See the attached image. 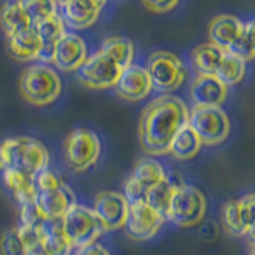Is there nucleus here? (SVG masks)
<instances>
[{
  "label": "nucleus",
  "mask_w": 255,
  "mask_h": 255,
  "mask_svg": "<svg viewBox=\"0 0 255 255\" xmlns=\"http://www.w3.org/2000/svg\"><path fill=\"white\" fill-rule=\"evenodd\" d=\"M190 109L174 94H161L150 101L139 120V142L151 156L166 155L172 137L188 123Z\"/></svg>",
  "instance_id": "obj_1"
},
{
  "label": "nucleus",
  "mask_w": 255,
  "mask_h": 255,
  "mask_svg": "<svg viewBox=\"0 0 255 255\" xmlns=\"http://www.w3.org/2000/svg\"><path fill=\"white\" fill-rule=\"evenodd\" d=\"M48 148L34 137L18 135L0 142V171L10 167L34 179L40 171L48 167Z\"/></svg>",
  "instance_id": "obj_2"
},
{
  "label": "nucleus",
  "mask_w": 255,
  "mask_h": 255,
  "mask_svg": "<svg viewBox=\"0 0 255 255\" xmlns=\"http://www.w3.org/2000/svg\"><path fill=\"white\" fill-rule=\"evenodd\" d=\"M22 99L35 107H46L58 101L62 93V80L54 67L32 64L22 70L18 80Z\"/></svg>",
  "instance_id": "obj_3"
},
{
  "label": "nucleus",
  "mask_w": 255,
  "mask_h": 255,
  "mask_svg": "<svg viewBox=\"0 0 255 255\" xmlns=\"http://www.w3.org/2000/svg\"><path fill=\"white\" fill-rule=\"evenodd\" d=\"M206 212L207 201L203 191L191 185H174L164 215L167 222L179 228H191L204 220Z\"/></svg>",
  "instance_id": "obj_4"
},
{
  "label": "nucleus",
  "mask_w": 255,
  "mask_h": 255,
  "mask_svg": "<svg viewBox=\"0 0 255 255\" xmlns=\"http://www.w3.org/2000/svg\"><path fill=\"white\" fill-rule=\"evenodd\" d=\"M61 225L72 251L83 249V247L96 243L104 233L102 223L96 217L93 209L78 203L72 204L69 211L62 215Z\"/></svg>",
  "instance_id": "obj_5"
},
{
  "label": "nucleus",
  "mask_w": 255,
  "mask_h": 255,
  "mask_svg": "<svg viewBox=\"0 0 255 255\" xmlns=\"http://www.w3.org/2000/svg\"><path fill=\"white\" fill-rule=\"evenodd\" d=\"M64 158L74 172H85L99 161L102 143L99 135L88 128L72 129L62 143Z\"/></svg>",
  "instance_id": "obj_6"
},
{
  "label": "nucleus",
  "mask_w": 255,
  "mask_h": 255,
  "mask_svg": "<svg viewBox=\"0 0 255 255\" xmlns=\"http://www.w3.org/2000/svg\"><path fill=\"white\" fill-rule=\"evenodd\" d=\"M145 69L148 72L151 88L163 94L177 91L187 78V69L182 59L175 53L166 50L151 53L147 59Z\"/></svg>",
  "instance_id": "obj_7"
},
{
  "label": "nucleus",
  "mask_w": 255,
  "mask_h": 255,
  "mask_svg": "<svg viewBox=\"0 0 255 255\" xmlns=\"http://www.w3.org/2000/svg\"><path fill=\"white\" fill-rule=\"evenodd\" d=\"M188 126L206 147L220 145L231 132L230 118L222 107H193L188 112Z\"/></svg>",
  "instance_id": "obj_8"
},
{
  "label": "nucleus",
  "mask_w": 255,
  "mask_h": 255,
  "mask_svg": "<svg viewBox=\"0 0 255 255\" xmlns=\"http://www.w3.org/2000/svg\"><path fill=\"white\" fill-rule=\"evenodd\" d=\"M120 72H122V67L112 58H109L106 53L99 50L94 54L88 56L86 61L78 67L77 78L88 90L99 91L114 88Z\"/></svg>",
  "instance_id": "obj_9"
},
{
  "label": "nucleus",
  "mask_w": 255,
  "mask_h": 255,
  "mask_svg": "<svg viewBox=\"0 0 255 255\" xmlns=\"http://www.w3.org/2000/svg\"><path fill=\"white\" fill-rule=\"evenodd\" d=\"M164 222V215L155 211L153 207H150L143 199H134V201H129L123 228L131 239L148 241V239L158 235V231L161 230Z\"/></svg>",
  "instance_id": "obj_10"
},
{
  "label": "nucleus",
  "mask_w": 255,
  "mask_h": 255,
  "mask_svg": "<svg viewBox=\"0 0 255 255\" xmlns=\"http://www.w3.org/2000/svg\"><path fill=\"white\" fill-rule=\"evenodd\" d=\"M129 201L118 191H101L96 195L93 203V212L102 223L104 231H115L125 227Z\"/></svg>",
  "instance_id": "obj_11"
},
{
  "label": "nucleus",
  "mask_w": 255,
  "mask_h": 255,
  "mask_svg": "<svg viewBox=\"0 0 255 255\" xmlns=\"http://www.w3.org/2000/svg\"><path fill=\"white\" fill-rule=\"evenodd\" d=\"M166 179V169L153 158H142L134 164L129 179L125 183V196L128 201L143 199L145 191Z\"/></svg>",
  "instance_id": "obj_12"
},
{
  "label": "nucleus",
  "mask_w": 255,
  "mask_h": 255,
  "mask_svg": "<svg viewBox=\"0 0 255 255\" xmlns=\"http://www.w3.org/2000/svg\"><path fill=\"white\" fill-rule=\"evenodd\" d=\"M88 58L86 42L77 32H64L53 46L51 62L61 72H77Z\"/></svg>",
  "instance_id": "obj_13"
},
{
  "label": "nucleus",
  "mask_w": 255,
  "mask_h": 255,
  "mask_svg": "<svg viewBox=\"0 0 255 255\" xmlns=\"http://www.w3.org/2000/svg\"><path fill=\"white\" fill-rule=\"evenodd\" d=\"M114 88L118 98L128 102H139L153 91L147 69L137 64H129L122 69Z\"/></svg>",
  "instance_id": "obj_14"
},
{
  "label": "nucleus",
  "mask_w": 255,
  "mask_h": 255,
  "mask_svg": "<svg viewBox=\"0 0 255 255\" xmlns=\"http://www.w3.org/2000/svg\"><path fill=\"white\" fill-rule=\"evenodd\" d=\"M188 94L193 107H220L228 98V86L215 75H198Z\"/></svg>",
  "instance_id": "obj_15"
},
{
  "label": "nucleus",
  "mask_w": 255,
  "mask_h": 255,
  "mask_svg": "<svg viewBox=\"0 0 255 255\" xmlns=\"http://www.w3.org/2000/svg\"><path fill=\"white\" fill-rule=\"evenodd\" d=\"M34 203L45 219H61L77 201L74 191L62 182L59 187L50 190H35Z\"/></svg>",
  "instance_id": "obj_16"
},
{
  "label": "nucleus",
  "mask_w": 255,
  "mask_h": 255,
  "mask_svg": "<svg viewBox=\"0 0 255 255\" xmlns=\"http://www.w3.org/2000/svg\"><path fill=\"white\" fill-rule=\"evenodd\" d=\"M102 8L96 5L93 0H69L61 3V18L66 27L75 30L90 29L98 21Z\"/></svg>",
  "instance_id": "obj_17"
},
{
  "label": "nucleus",
  "mask_w": 255,
  "mask_h": 255,
  "mask_svg": "<svg viewBox=\"0 0 255 255\" xmlns=\"http://www.w3.org/2000/svg\"><path fill=\"white\" fill-rule=\"evenodd\" d=\"M8 51L13 59L19 62L38 59L40 53H42V42H40L34 26L8 35Z\"/></svg>",
  "instance_id": "obj_18"
},
{
  "label": "nucleus",
  "mask_w": 255,
  "mask_h": 255,
  "mask_svg": "<svg viewBox=\"0 0 255 255\" xmlns=\"http://www.w3.org/2000/svg\"><path fill=\"white\" fill-rule=\"evenodd\" d=\"M244 22L233 14H219L211 19L207 26V37L209 42L220 46L222 50L227 48L235 42L239 32L243 30Z\"/></svg>",
  "instance_id": "obj_19"
},
{
  "label": "nucleus",
  "mask_w": 255,
  "mask_h": 255,
  "mask_svg": "<svg viewBox=\"0 0 255 255\" xmlns=\"http://www.w3.org/2000/svg\"><path fill=\"white\" fill-rule=\"evenodd\" d=\"M34 29L37 32L40 42H42V53H40L38 59L51 62L53 46L56 42H58V38L66 32V24H64L59 11L48 16V18H45L43 21L37 22Z\"/></svg>",
  "instance_id": "obj_20"
},
{
  "label": "nucleus",
  "mask_w": 255,
  "mask_h": 255,
  "mask_svg": "<svg viewBox=\"0 0 255 255\" xmlns=\"http://www.w3.org/2000/svg\"><path fill=\"white\" fill-rule=\"evenodd\" d=\"M223 54H225V50L211 42L199 43L190 53L191 66L198 75H215Z\"/></svg>",
  "instance_id": "obj_21"
},
{
  "label": "nucleus",
  "mask_w": 255,
  "mask_h": 255,
  "mask_svg": "<svg viewBox=\"0 0 255 255\" xmlns=\"http://www.w3.org/2000/svg\"><path fill=\"white\" fill-rule=\"evenodd\" d=\"M201 147H203L201 140H199L195 131L187 123L175 132L169 143V148H167V153H171L179 161H188V159L195 158L199 153Z\"/></svg>",
  "instance_id": "obj_22"
},
{
  "label": "nucleus",
  "mask_w": 255,
  "mask_h": 255,
  "mask_svg": "<svg viewBox=\"0 0 255 255\" xmlns=\"http://www.w3.org/2000/svg\"><path fill=\"white\" fill-rule=\"evenodd\" d=\"M2 180L6 190L10 191L11 196L16 199V203L19 206L24 203L34 201L35 185H34V179L29 177V175L10 169V167H5L2 171Z\"/></svg>",
  "instance_id": "obj_23"
},
{
  "label": "nucleus",
  "mask_w": 255,
  "mask_h": 255,
  "mask_svg": "<svg viewBox=\"0 0 255 255\" xmlns=\"http://www.w3.org/2000/svg\"><path fill=\"white\" fill-rule=\"evenodd\" d=\"M40 235L50 255H70L72 247L62 231L61 219H45L40 227Z\"/></svg>",
  "instance_id": "obj_24"
},
{
  "label": "nucleus",
  "mask_w": 255,
  "mask_h": 255,
  "mask_svg": "<svg viewBox=\"0 0 255 255\" xmlns=\"http://www.w3.org/2000/svg\"><path fill=\"white\" fill-rule=\"evenodd\" d=\"M30 26L32 22L26 11H24V8L21 6L19 0H8L0 8V27L3 29L6 37Z\"/></svg>",
  "instance_id": "obj_25"
},
{
  "label": "nucleus",
  "mask_w": 255,
  "mask_h": 255,
  "mask_svg": "<svg viewBox=\"0 0 255 255\" xmlns=\"http://www.w3.org/2000/svg\"><path fill=\"white\" fill-rule=\"evenodd\" d=\"M101 51L114 59L122 69L132 64L134 59V43L126 37H107L101 43Z\"/></svg>",
  "instance_id": "obj_26"
},
{
  "label": "nucleus",
  "mask_w": 255,
  "mask_h": 255,
  "mask_svg": "<svg viewBox=\"0 0 255 255\" xmlns=\"http://www.w3.org/2000/svg\"><path fill=\"white\" fill-rule=\"evenodd\" d=\"M215 77L228 88L241 83L246 77V61L225 51L217 70H215Z\"/></svg>",
  "instance_id": "obj_27"
},
{
  "label": "nucleus",
  "mask_w": 255,
  "mask_h": 255,
  "mask_svg": "<svg viewBox=\"0 0 255 255\" xmlns=\"http://www.w3.org/2000/svg\"><path fill=\"white\" fill-rule=\"evenodd\" d=\"M254 21H247L244 22L243 30L239 32V35L236 37V40L231 43L225 51L238 56L239 59L243 61H252L255 56V42H254Z\"/></svg>",
  "instance_id": "obj_28"
},
{
  "label": "nucleus",
  "mask_w": 255,
  "mask_h": 255,
  "mask_svg": "<svg viewBox=\"0 0 255 255\" xmlns=\"http://www.w3.org/2000/svg\"><path fill=\"white\" fill-rule=\"evenodd\" d=\"M172 190H174V185L166 177L164 180L158 182L156 185L150 187L145 191V195H143V201H145L150 207H153V209L158 211L161 215H166L167 204H169Z\"/></svg>",
  "instance_id": "obj_29"
},
{
  "label": "nucleus",
  "mask_w": 255,
  "mask_h": 255,
  "mask_svg": "<svg viewBox=\"0 0 255 255\" xmlns=\"http://www.w3.org/2000/svg\"><path fill=\"white\" fill-rule=\"evenodd\" d=\"M21 6L29 16L32 26L43 21L48 16L58 13V2L56 0H19Z\"/></svg>",
  "instance_id": "obj_30"
},
{
  "label": "nucleus",
  "mask_w": 255,
  "mask_h": 255,
  "mask_svg": "<svg viewBox=\"0 0 255 255\" xmlns=\"http://www.w3.org/2000/svg\"><path fill=\"white\" fill-rule=\"evenodd\" d=\"M222 222H223V227H225L228 235H233L238 238L249 236V231H247V228L244 227V223L241 220V215H239L236 201H228L225 206H223Z\"/></svg>",
  "instance_id": "obj_31"
},
{
  "label": "nucleus",
  "mask_w": 255,
  "mask_h": 255,
  "mask_svg": "<svg viewBox=\"0 0 255 255\" xmlns=\"http://www.w3.org/2000/svg\"><path fill=\"white\" fill-rule=\"evenodd\" d=\"M0 255H26V247L18 227L5 230L0 236Z\"/></svg>",
  "instance_id": "obj_32"
},
{
  "label": "nucleus",
  "mask_w": 255,
  "mask_h": 255,
  "mask_svg": "<svg viewBox=\"0 0 255 255\" xmlns=\"http://www.w3.org/2000/svg\"><path fill=\"white\" fill-rule=\"evenodd\" d=\"M18 230L24 241V247H26V255H50L45 247L42 235H40V230L22 227H18Z\"/></svg>",
  "instance_id": "obj_33"
},
{
  "label": "nucleus",
  "mask_w": 255,
  "mask_h": 255,
  "mask_svg": "<svg viewBox=\"0 0 255 255\" xmlns=\"http://www.w3.org/2000/svg\"><path fill=\"white\" fill-rule=\"evenodd\" d=\"M43 222H45V217L40 214L34 201L24 203L19 206V225L18 227L40 230Z\"/></svg>",
  "instance_id": "obj_34"
},
{
  "label": "nucleus",
  "mask_w": 255,
  "mask_h": 255,
  "mask_svg": "<svg viewBox=\"0 0 255 255\" xmlns=\"http://www.w3.org/2000/svg\"><path fill=\"white\" fill-rule=\"evenodd\" d=\"M254 193H247L238 199V211L241 215L244 227L249 231V236H254Z\"/></svg>",
  "instance_id": "obj_35"
},
{
  "label": "nucleus",
  "mask_w": 255,
  "mask_h": 255,
  "mask_svg": "<svg viewBox=\"0 0 255 255\" xmlns=\"http://www.w3.org/2000/svg\"><path fill=\"white\" fill-rule=\"evenodd\" d=\"M61 183H62L61 177L54 171H51L50 167H45L43 171H40L34 177L35 190H50L54 187H59Z\"/></svg>",
  "instance_id": "obj_36"
},
{
  "label": "nucleus",
  "mask_w": 255,
  "mask_h": 255,
  "mask_svg": "<svg viewBox=\"0 0 255 255\" xmlns=\"http://www.w3.org/2000/svg\"><path fill=\"white\" fill-rule=\"evenodd\" d=\"M142 3L151 13L163 14V13L172 11L174 8L180 3V0H142Z\"/></svg>",
  "instance_id": "obj_37"
},
{
  "label": "nucleus",
  "mask_w": 255,
  "mask_h": 255,
  "mask_svg": "<svg viewBox=\"0 0 255 255\" xmlns=\"http://www.w3.org/2000/svg\"><path fill=\"white\" fill-rule=\"evenodd\" d=\"M77 255H112V254L104 246L93 243L90 246L83 247V249H78L77 251Z\"/></svg>",
  "instance_id": "obj_38"
},
{
  "label": "nucleus",
  "mask_w": 255,
  "mask_h": 255,
  "mask_svg": "<svg viewBox=\"0 0 255 255\" xmlns=\"http://www.w3.org/2000/svg\"><path fill=\"white\" fill-rule=\"evenodd\" d=\"M93 2L98 5V6L104 8V6H106V3H107V0H93Z\"/></svg>",
  "instance_id": "obj_39"
},
{
  "label": "nucleus",
  "mask_w": 255,
  "mask_h": 255,
  "mask_svg": "<svg viewBox=\"0 0 255 255\" xmlns=\"http://www.w3.org/2000/svg\"><path fill=\"white\" fill-rule=\"evenodd\" d=\"M56 2H58V3L61 5V3H66V2H69V0H56Z\"/></svg>",
  "instance_id": "obj_40"
}]
</instances>
